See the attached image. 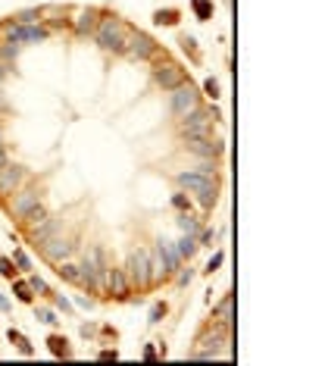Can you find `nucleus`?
<instances>
[{"mask_svg": "<svg viewBox=\"0 0 325 366\" xmlns=\"http://www.w3.org/2000/svg\"><path fill=\"white\" fill-rule=\"evenodd\" d=\"M107 285L116 297H128V276L125 269H107Z\"/></svg>", "mask_w": 325, "mask_h": 366, "instance_id": "11", "label": "nucleus"}, {"mask_svg": "<svg viewBox=\"0 0 325 366\" xmlns=\"http://www.w3.org/2000/svg\"><path fill=\"white\" fill-rule=\"evenodd\" d=\"M178 225H182V228H185V232H188V235H197V232H200V225H197V219H191V216H188V213H185V216H182V219H178Z\"/></svg>", "mask_w": 325, "mask_h": 366, "instance_id": "20", "label": "nucleus"}, {"mask_svg": "<svg viewBox=\"0 0 325 366\" xmlns=\"http://www.w3.org/2000/svg\"><path fill=\"white\" fill-rule=\"evenodd\" d=\"M3 72H6V69H3V63H0V79H3Z\"/></svg>", "mask_w": 325, "mask_h": 366, "instance_id": "37", "label": "nucleus"}, {"mask_svg": "<svg viewBox=\"0 0 325 366\" xmlns=\"http://www.w3.org/2000/svg\"><path fill=\"white\" fill-rule=\"evenodd\" d=\"M157 82L162 84V88L172 91L175 84H182V82H185V72L178 69L175 63H166V66H160V69H157Z\"/></svg>", "mask_w": 325, "mask_h": 366, "instance_id": "9", "label": "nucleus"}, {"mask_svg": "<svg viewBox=\"0 0 325 366\" xmlns=\"http://www.w3.org/2000/svg\"><path fill=\"white\" fill-rule=\"evenodd\" d=\"M59 276L69 279V282H75V279H79V266H72V263H63V266H59Z\"/></svg>", "mask_w": 325, "mask_h": 366, "instance_id": "22", "label": "nucleus"}, {"mask_svg": "<svg viewBox=\"0 0 325 366\" xmlns=\"http://www.w3.org/2000/svg\"><path fill=\"white\" fill-rule=\"evenodd\" d=\"M125 44H132V47H128V54H132L135 59H147V56L153 54V50H157V44H153V41H150L147 35H141V31H135V35L128 38Z\"/></svg>", "mask_w": 325, "mask_h": 366, "instance_id": "7", "label": "nucleus"}, {"mask_svg": "<svg viewBox=\"0 0 325 366\" xmlns=\"http://www.w3.org/2000/svg\"><path fill=\"white\" fill-rule=\"evenodd\" d=\"M94 38H97V44L100 47H107V50H125V25L119 22V19H104L97 25V31H94Z\"/></svg>", "mask_w": 325, "mask_h": 366, "instance_id": "2", "label": "nucleus"}, {"mask_svg": "<svg viewBox=\"0 0 325 366\" xmlns=\"http://www.w3.org/2000/svg\"><path fill=\"white\" fill-rule=\"evenodd\" d=\"M38 319H41V322H47V326H54V322H56V316H54L50 310H38Z\"/></svg>", "mask_w": 325, "mask_h": 366, "instance_id": "30", "label": "nucleus"}, {"mask_svg": "<svg viewBox=\"0 0 325 366\" xmlns=\"http://www.w3.org/2000/svg\"><path fill=\"white\" fill-rule=\"evenodd\" d=\"M194 10H197L200 19H210V13H213V6L207 3V0H194Z\"/></svg>", "mask_w": 325, "mask_h": 366, "instance_id": "23", "label": "nucleus"}, {"mask_svg": "<svg viewBox=\"0 0 325 366\" xmlns=\"http://www.w3.org/2000/svg\"><path fill=\"white\" fill-rule=\"evenodd\" d=\"M0 166H6V154H3V147H0Z\"/></svg>", "mask_w": 325, "mask_h": 366, "instance_id": "36", "label": "nucleus"}, {"mask_svg": "<svg viewBox=\"0 0 325 366\" xmlns=\"http://www.w3.org/2000/svg\"><path fill=\"white\" fill-rule=\"evenodd\" d=\"M38 203H41V194L38 191H19V194H16V200H13V213L19 219H25L31 210L38 207Z\"/></svg>", "mask_w": 325, "mask_h": 366, "instance_id": "8", "label": "nucleus"}, {"mask_svg": "<svg viewBox=\"0 0 325 366\" xmlns=\"http://www.w3.org/2000/svg\"><path fill=\"white\" fill-rule=\"evenodd\" d=\"M157 22H160V25H172V22H175V10H160V13H157Z\"/></svg>", "mask_w": 325, "mask_h": 366, "instance_id": "24", "label": "nucleus"}, {"mask_svg": "<svg viewBox=\"0 0 325 366\" xmlns=\"http://www.w3.org/2000/svg\"><path fill=\"white\" fill-rule=\"evenodd\" d=\"M54 232H56V219H44V223H38L35 228H31V238H35L38 244H47L50 238H54Z\"/></svg>", "mask_w": 325, "mask_h": 366, "instance_id": "14", "label": "nucleus"}, {"mask_svg": "<svg viewBox=\"0 0 325 366\" xmlns=\"http://www.w3.org/2000/svg\"><path fill=\"white\" fill-rule=\"evenodd\" d=\"M182 132L188 135V138H210V113H203V110H191V113H185Z\"/></svg>", "mask_w": 325, "mask_h": 366, "instance_id": "4", "label": "nucleus"}, {"mask_svg": "<svg viewBox=\"0 0 325 366\" xmlns=\"http://www.w3.org/2000/svg\"><path fill=\"white\" fill-rule=\"evenodd\" d=\"M147 266H150V282H160V279H166V276H169V269H166V260L160 257V251L153 253V257L147 253Z\"/></svg>", "mask_w": 325, "mask_h": 366, "instance_id": "16", "label": "nucleus"}, {"mask_svg": "<svg viewBox=\"0 0 325 366\" xmlns=\"http://www.w3.org/2000/svg\"><path fill=\"white\" fill-rule=\"evenodd\" d=\"M22 182V169L19 166H0V194H13Z\"/></svg>", "mask_w": 325, "mask_h": 366, "instance_id": "10", "label": "nucleus"}, {"mask_svg": "<svg viewBox=\"0 0 325 366\" xmlns=\"http://www.w3.org/2000/svg\"><path fill=\"white\" fill-rule=\"evenodd\" d=\"M31 291H47V285H44V279H31Z\"/></svg>", "mask_w": 325, "mask_h": 366, "instance_id": "32", "label": "nucleus"}, {"mask_svg": "<svg viewBox=\"0 0 325 366\" xmlns=\"http://www.w3.org/2000/svg\"><path fill=\"white\" fill-rule=\"evenodd\" d=\"M41 248H44V257H47V260L63 263V260L75 251V244H72V241H63V238H50V241H47V244H41Z\"/></svg>", "mask_w": 325, "mask_h": 366, "instance_id": "6", "label": "nucleus"}, {"mask_svg": "<svg viewBox=\"0 0 325 366\" xmlns=\"http://www.w3.org/2000/svg\"><path fill=\"white\" fill-rule=\"evenodd\" d=\"M172 110L178 116H185V113H191V110H197V91L191 88V82H182V84H175L172 88Z\"/></svg>", "mask_w": 325, "mask_h": 366, "instance_id": "5", "label": "nucleus"}, {"mask_svg": "<svg viewBox=\"0 0 325 366\" xmlns=\"http://www.w3.org/2000/svg\"><path fill=\"white\" fill-rule=\"evenodd\" d=\"M203 91H207L210 97H219V84L213 82V79H207V82H203Z\"/></svg>", "mask_w": 325, "mask_h": 366, "instance_id": "27", "label": "nucleus"}, {"mask_svg": "<svg viewBox=\"0 0 325 366\" xmlns=\"http://www.w3.org/2000/svg\"><path fill=\"white\" fill-rule=\"evenodd\" d=\"M41 38H47V31L44 28H35V25H28V22H22L19 28H13L10 31V41H41Z\"/></svg>", "mask_w": 325, "mask_h": 366, "instance_id": "12", "label": "nucleus"}, {"mask_svg": "<svg viewBox=\"0 0 325 366\" xmlns=\"http://www.w3.org/2000/svg\"><path fill=\"white\" fill-rule=\"evenodd\" d=\"M13 260H16V263H19V266H22V269H31V260H28V257H25V253H22V251H16V253H13Z\"/></svg>", "mask_w": 325, "mask_h": 366, "instance_id": "28", "label": "nucleus"}, {"mask_svg": "<svg viewBox=\"0 0 325 366\" xmlns=\"http://www.w3.org/2000/svg\"><path fill=\"white\" fill-rule=\"evenodd\" d=\"M10 338H13V341H16V344H19V351H22V354H31V344H28V341H25V338L19 335V332H10Z\"/></svg>", "mask_w": 325, "mask_h": 366, "instance_id": "25", "label": "nucleus"}, {"mask_svg": "<svg viewBox=\"0 0 325 366\" xmlns=\"http://www.w3.org/2000/svg\"><path fill=\"white\" fill-rule=\"evenodd\" d=\"M0 272H3V276H10V279H13V272H16V269H13V263L6 260V257H0Z\"/></svg>", "mask_w": 325, "mask_h": 366, "instance_id": "29", "label": "nucleus"}, {"mask_svg": "<svg viewBox=\"0 0 325 366\" xmlns=\"http://www.w3.org/2000/svg\"><path fill=\"white\" fill-rule=\"evenodd\" d=\"M35 16H38L35 10H25V13L19 16V22H35Z\"/></svg>", "mask_w": 325, "mask_h": 366, "instance_id": "34", "label": "nucleus"}, {"mask_svg": "<svg viewBox=\"0 0 325 366\" xmlns=\"http://www.w3.org/2000/svg\"><path fill=\"white\" fill-rule=\"evenodd\" d=\"M188 147H191L194 154H200V157H219L222 154V141H210V138H191Z\"/></svg>", "mask_w": 325, "mask_h": 366, "instance_id": "13", "label": "nucleus"}, {"mask_svg": "<svg viewBox=\"0 0 325 366\" xmlns=\"http://www.w3.org/2000/svg\"><path fill=\"white\" fill-rule=\"evenodd\" d=\"M6 307H10V304H6V297L0 294V310H6Z\"/></svg>", "mask_w": 325, "mask_h": 366, "instance_id": "35", "label": "nucleus"}, {"mask_svg": "<svg viewBox=\"0 0 325 366\" xmlns=\"http://www.w3.org/2000/svg\"><path fill=\"white\" fill-rule=\"evenodd\" d=\"M44 219H47V213H44V207H41V203H38V207H35V210H31V213H28V216H25V223H28L31 228H35L38 223H44Z\"/></svg>", "mask_w": 325, "mask_h": 366, "instance_id": "19", "label": "nucleus"}, {"mask_svg": "<svg viewBox=\"0 0 325 366\" xmlns=\"http://www.w3.org/2000/svg\"><path fill=\"white\" fill-rule=\"evenodd\" d=\"M157 251H160V257L166 260V269H169V272H172V269H178V263H182V257H178L175 244H169V241H160V244H157Z\"/></svg>", "mask_w": 325, "mask_h": 366, "instance_id": "15", "label": "nucleus"}, {"mask_svg": "<svg viewBox=\"0 0 325 366\" xmlns=\"http://www.w3.org/2000/svg\"><path fill=\"white\" fill-rule=\"evenodd\" d=\"M16 294H19V301H31V285L16 282Z\"/></svg>", "mask_w": 325, "mask_h": 366, "instance_id": "26", "label": "nucleus"}, {"mask_svg": "<svg viewBox=\"0 0 325 366\" xmlns=\"http://www.w3.org/2000/svg\"><path fill=\"white\" fill-rule=\"evenodd\" d=\"M125 276H128V282H135L138 288L150 285V266H147V251H135L132 257H128Z\"/></svg>", "mask_w": 325, "mask_h": 366, "instance_id": "3", "label": "nucleus"}, {"mask_svg": "<svg viewBox=\"0 0 325 366\" xmlns=\"http://www.w3.org/2000/svg\"><path fill=\"white\" fill-rule=\"evenodd\" d=\"M178 185H185L188 191L197 194L200 207H207V210H210L213 203H216V197H219L216 182H213V178H203V175H197V172H182V175H178Z\"/></svg>", "mask_w": 325, "mask_h": 366, "instance_id": "1", "label": "nucleus"}, {"mask_svg": "<svg viewBox=\"0 0 325 366\" xmlns=\"http://www.w3.org/2000/svg\"><path fill=\"white\" fill-rule=\"evenodd\" d=\"M175 251H178V257H191V253L197 251V241H194L191 235H185L182 241H178V248H175Z\"/></svg>", "mask_w": 325, "mask_h": 366, "instance_id": "17", "label": "nucleus"}, {"mask_svg": "<svg viewBox=\"0 0 325 366\" xmlns=\"http://www.w3.org/2000/svg\"><path fill=\"white\" fill-rule=\"evenodd\" d=\"M162 313H166V307H162V304H157V307L150 310V322H160V316Z\"/></svg>", "mask_w": 325, "mask_h": 366, "instance_id": "31", "label": "nucleus"}, {"mask_svg": "<svg viewBox=\"0 0 325 366\" xmlns=\"http://www.w3.org/2000/svg\"><path fill=\"white\" fill-rule=\"evenodd\" d=\"M50 351L59 357H69V347H66V338H50Z\"/></svg>", "mask_w": 325, "mask_h": 366, "instance_id": "21", "label": "nucleus"}, {"mask_svg": "<svg viewBox=\"0 0 325 366\" xmlns=\"http://www.w3.org/2000/svg\"><path fill=\"white\" fill-rule=\"evenodd\" d=\"M94 25H97V13H94V10L79 16V31H94Z\"/></svg>", "mask_w": 325, "mask_h": 366, "instance_id": "18", "label": "nucleus"}, {"mask_svg": "<svg viewBox=\"0 0 325 366\" xmlns=\"http://www.w3.org/2000/svg\"><path fill=\"white\" fill-rule=\"evenodd\" d=\"M219 266H222V253H216V257H213V260H210V266H207V269H210V272H216Z\"/></svg>", "mask_w": 325, "mask_h": 366, "instance_id": "33", "label": "nucleus"}]
</instances>
